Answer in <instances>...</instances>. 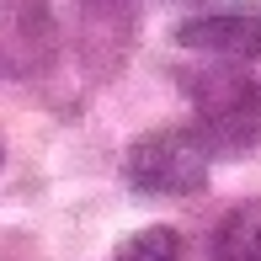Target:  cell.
<instances>
[{
    "label": "cell",
    "mask_w": 261,
    "mask_h": 261,
    "mask_svg": "<svg viewBox=\"0 0 261 261\" xmlns=\"http://www.w3.org/2000/svg\"><path fill=\"white\" fill-rule=\"evenodd\" d=\"M176 43L192 54L224 59V64H245V59H261V11L251 6H229V11H208V16H192L176 27Z\"/></svg>",
    "instance_id": "cell-3"
},
{
    "label": "cell",
    "mask_w": 261,
    "mask_h": 261,
    "mask_svg": "<svg viewBox=\"0 0 261 261\" xmlns=\"http://www.w3.org/2000/svg\"><path fill=\"white\" fill-rule=\"evenodd\" d=\"M208 171H213V144L203 128H155V134L134 139L123 160V176L134 192L144 197H192L208 187Z\"/></svg>",
    "instance_id": "cell-2"
},
{
    "label": "cell",
    "mask_w": 261,
    "mask_h": 261,
    "mask_svg": "<svg viewBox=\"0 0 261 261\" xmlns=\"http://www.w3.org/2000/svg\"><path fill=\"white\" fill-rule=\"evenodd\" d=\"M213 261H261V203H240L213 229Z\"/></svg>",
    "instance_id": "cell-4"
},
{
    "label": "cell",
    "mask_w": 261,
    "mask_h": 261,
    "mask_svg": "<svg viewBox=\"0 0 261 261\" xmlns=\"http://www.w3.org/2000/svg\"><path fill=\"white\" fill-rule=\"evenodd\" d=\"M112 261H181V240H176V229L155 224V229L128 234V240L117 245V256H112Z\"/></svg>",
    "instance_id": "cell-5"
},
{
    "label": "cell",
    "mask_w": 261,
    "mask_h": 261,
    "mask_svg": "<svg viewBox=\"0 0 261 261\" xmlns=\"http://www.w3.org/2000/svg\"><path fill=\"white\" fill-rule=\"evenodd\" d=\"M197 107V128L208 134L213 155H245L261 139V80L240 64H208L203 75H187Z\"/></svg>",
    "instance_id": "cell-1"
}]
</instances>
